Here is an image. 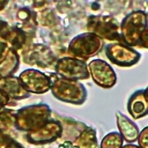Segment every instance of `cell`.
Listing matches in <instances>:
<instances>
[{
    "instance_id": "cell-6",
    "label": "cell",
    "mask_w": 148,
    "mask_h": 148,
    "mask_svg": "<svg viewBox=\"0 0 148 148\" xmlns=\"http://www.w3.org/2000/svg\"><path fill=\"white\" fill-rule=\"evenodd\" d=\"M106 55L114 64L131 66L137 63L141 54L130 47L121 44H110L106 47Z\"/></svg>"
},
{
    "instance_id": "cell-13",
    "label": "cell",
    "mask_w": 148,
    "mask_h": 148,
    "mask_svg": "<svg viewBox=\"0 0 148 148\" xmlns=\"http://www.w3.org/2000/svg\"><path fill=\"white\" fill-rule=\"evenodd\" d=\"M8 101V96L3 91L0 90V110L2 107H4Z\"/></svg>"
},
{
    "instance_id": "cell-7",
    "label": "cell",
    "mask_w": 148,
    "mask_h": 148,
    "mask_svg": "<svg viewBox=\"0 0 148 148\" xmlns=\"http://www.w3.org/2000/svg\"><path fill=\"white\" fill-rule=\"evenodd\" d=\"M89 67L93 81L97 84L108 88L116 84V73L106 62L101 59H95L90 63Z\"/></svg>"
},
{
    "instance_id": "cell-8",
    "label": "cell",
    "mask_w": 148,
    "mask_h": 148,
    "mask_svg": "<svg viewBox=\"0 0 148 148\" xmlns=\"http://www.w3.org/2000/svg\"><path fill=\"white\" fill-rule=\"evenodd\" d=\"M127 109L135 119L145 116L147 113V89L136 91L128 101Z\"/></svg>"
},
{
    "instance_id": "cell-11",
    "label": "cell",
    "mask_w": 148,
    "mask_h": 148,
    "mask_svg": "<svg viewBox=\"0 0 148 148\" xmlns=\"http://www.w3.org/2000/svg\"><path fill=\"white\" fill-rule=\"evenodd\" d=\"M122 145V137L119 133L113 132L104 137L101 144L102 148H120Z\"/></svg>"
},
{
    "instance_id": "cell-5",
    "label": "cell",
    "mask_w": 148,
    "mask_h": 148,
    "mask_svg": "<svg viewBox=\"0 0 148 148\" xmlns=\"http://www.w3.org/2000/svg\"><path fill=\"white\" fill-rule=\"evenodd\" d=\"M19 82L26 91L43 93L48 90L53 82L45 73L36 70H26L19 76Z\"/></svg>"
},
{
    "instance_id": "cell-9",
    "label": "cell",
    "mask_w": 148,
    "mask_h": 148,
    "mask_svg": "<svg viewBox=\"0 0 148 148\" xmlns=\"http://www.w3.org/2000/svg\"><path fill=\"white\" fill-rule=\"evenodd\" d=\"M0 90L14 99H25L27 97V91L22 87L17 78H5L0 80Z\"/></svg>"
},
{
    "instance_id": "cell-1",
    "label": "cell",
    "mask_w": 148,
    "mask_h": 148,
    "mask_svg": "<svg viewBox=\"0 0 148 148\" xmlns=\"http://www.w3.org/2000/svg\"><path fill=\"white\" fill-rule=\"evenodd\" d=\"M138 11L130 14L124 19L122 23V34L126 42L129 45H137L138 41L142 39L144 44L147 46V16L142 12L141 16L136 21Z\"/></svg>"
},
{
    "instance_id": "cell-3",
    "label": "cell",
    "mask_w": 148,
    "mask_h": 148,
    "mask_svg": "<svg viewBox=\"0 0 148 148\" xmlns=\"http://www.w3.org/2000/svg\"><path fill=\"white\" fill-rule=\"evenodd\" d=\"M102 42L92 33L81 34L75 37L69 46L70 52L79 57H92L101 51Z\"/></svg>"
},
{
    "instance_id": "cell-4",
    "label": "cell",
    "mask_w": 148,
    "mask_h": 148,
    "mask_svg": "<svg viewBox=\"0 0 148 148\" xmlns=\"http://www.w3.org/2000/svg\"><path fill=\"white\" fill-rule=\"evenodd\" d=\"M56 70L60 76L71 81L86 79L89 76L85 63L74 58L67 57L59 60Z\"/></svg>"
},
{
    "instance_id": "cell-12",
    "label": "cell",
    "mask_w": 148,
    "mask_h": 148,
    "mask_svg": "<svg viewBox=\"0 0 148 148\" xmlns=\"http://www.w3.org/2000/svg\"><path fill=\"white\" fill-rule=\"evenodd\" d=\"M139 145L144 148H147V127L141 131L139 136Z\"/></svg>"
},
{
    "instance_id": "cell-10",
    "label": "cell",
    "mask_w": 148,
    "mask_h": 148,
    "mask_svg": "<svg viewBox=\"0 0 148 148\" xmlns=\"http://www.w3.org/2000/svg\"><path fill=\"white\" fill-rule=\"evenodd\" d=\"M117 123L122 136L125 138L127 141L133 142L136 140L138 135V129L137 125H136L132 121L129 119L127 116H124L122 113L117 111Z\"/></svg>"
},
{
    "instance_id": "cell-2",
    "label": "cell",
    "mask_w": 148,
    "mask_h": 148,
    "mask_svg": "<svg viewBox=\"0 0 148 148\" xmlns=\"http://www.w3.org/2000/svg\"><path fill=\"white\" fill-rule=\"evenodd\" d=\"M75 81L67 79H58L52 83L53 94L60 100L80 104L84 102L86 97V90L84 85Z\"/></svg>"
}]
</instances>
